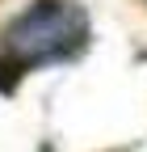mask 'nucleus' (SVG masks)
I'll use <instances>...</instances> for the list:
<instances>
[{"label": "nucleus", "instance_id": "obj_2", "mask_svg": "<svg viewBox=\"0 0 147 152\" xmlns=\"http://www.w3.org/2000/svg\"><path fill=\"white\" fill-rule=\"evenodd\" d=\"M21 72H25V64H17L13 55H9V59H0V89L9 93V89H13V80H17Z\"/></svg>", "mask_w": 147, "mask_h": 152}, {"label": "nucleus", "instance_id": "obj_1", "mask_svg": "<svg viewBox=\"0 0 147 152\" xmlns=\"http://www.w3.org/2000/svg\"><path fill=\"white\" fill-rule=\"evenodd\" d=\"M84 38H88V17L76 4L46 0V4H34L30 13L17 17L4 34V42L17 64H42V59L76 55L84 47Z\"/></svg>", "mask_w": 147, "mask_h": 152}]
</instances>
